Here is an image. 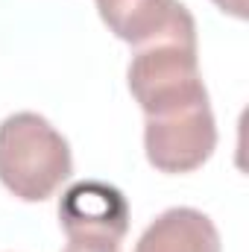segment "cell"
Here are the masks:
<instances>
[{"instance_id": "1", "label": "cell", "mask_w": 249, "mask_h": 252, "mask_svg": "<svg viewBox=\"0 0 249 252\" xmlns=\"http://www.w3.org/2000/svg\"><path fill=\"white\" fill-rule=\"evenodd\" d=\"M73 173L62 132L35 112H15L0 124V182L24 202H41Z\"/></svg>"}, {"instance_id": "2", "label": "cell", "mask_w": 249, "mask_h": 252, "mask_svg": "<svg viewBox=\"0 0 249 252\" xmlns=\"http://www.w3.org/2000/svg\"><path fill=\"white\" fill-rule=\"evenodd\" d=\"M126 79L147 118L208 100L196 56V30H182L153 44L135 47Z\"/></svg>"}, {"instance_id": "3", "label": "cell", "mask_w": 249, "mask_h": 252, "mask_svg": "<svg viewBox=\"0 0 249 252\" xmlns=\"http://www.w3.org/2000/svg\"><path fill=\"white\" fill-rule=\"evenodd\" d=\"M217 147V124L208 100L153 115L144 124V150L156 170L190 173L202 167Z\"/></svg>"}, {"instance_id": "4", "label": "cell", "mask_w": 249, "mask_h": 252, "mask_svg": "<svg viewBox=\"0 0 249 252\" xmlns=\"http://www.w3.org/2000/svg\"><path fill=\"white\" fill-rule=\"evenodd\" d=\"M59 220L70 235H103L124 241L129 232V202L121 190L100 179L73 182L59 199Z\"/></svg>"}, {"instance_id": "5", "label": "cell", "mask_w": 249, "mask_h": 252, "mask_svg": "<svg viewBox=\"0 0 249 252\" xmlns=\"http://www.w3.org/2000/svg\"><path fill=\"white\" fill-rule=\"evenodd\" d=\"M97 12L109 32L132 47L153 44L182 30H196L193 15L179 0H97Z\"/></svg>"}, {"instance_id": "6", "label": "cell", "mask_w": 249, "mask_h": 252, "mask_svg": "<svg viewBox=\"0 0 249 252\" xmlns=\"http://www.w3.org/2000/svg\"><path fill=\"white\" fill-rule=\"evenodd\" d=\"M135 252H220V232L208 214L179 205L144 229Z\"/></svg>"}, {"instance_id": "7", "label": "cell", "mask_w": 249, "mask_h": 252, "mask_svg": "<svg viewBox=\"0 0 249 252\" xmlns=\"http://www.w3.org/2000/svg\"><path fill=\"white\" fill-rule=\"evenodd\" d=\"M62 252H124L121 241L103 238V235H70Z\"/></svg>"}, {"instance_id": "8", "label": "cell", "mask_w": 249, "mask_h": 252, "mask_svg": "<svg viewBox=\"0 0 249 252\" xmlns=\"http://www.w3.org/2000/svg\"><path fill=\"white\" fill-rule=\"evenodd\" d=\"M214 3L235 18H247V0H214Z\"/></svg>"}]
</instances>
